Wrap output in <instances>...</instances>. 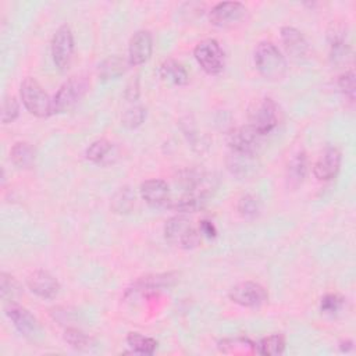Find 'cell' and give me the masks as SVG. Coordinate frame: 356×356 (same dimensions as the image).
Returning <instances> with one entry per match:
<instances>
[{
  "label": "cell",
  "instance_id": "obj_1",
  "mask_svg": "<svg viewBox=\"0 0 356 356\" xmlns=\"http://www.w3.org/2000/svg\"><path fill=\"white\" fill-rule=\"evenodd\" d=\"M254 65L260 75L270 81H280L286 74V60L270 40H263L256 46Z\"/></svg>",
  "mask_w": 356,
  "mask_h": 356
},
{
  "label": "cell",
  "instance_id": "obj_2",
  "mask_svg": "<svg viewBox=\"0 0 356 356\" xmlns=\"http://www.w3.org/2000/svg\"><path fill=\"white\" fill-rule=\"evenodd\" d=\"M19 93L22 104L31 114L39 118H46L53 113L51 99L35 78L26 76L21 82Z\"/></svg>",
  "mask_w": 356,
  "mask_h": 356
},
{
  "label": "cell",
  "instance_id": "obj_3",
  "mask_svg": "<svg viewBox=\"0 0 356 356\" xmlns=\"http://www.w3.org/2000/svg\"><path fill=\"white\" fill-rule=\"evenodd\" d=\"M164 236L168 243L179 249H193L200 242V232L184 216L171 217L165 222Z\"/></svg>",
  "mask_w": 356,
  "mask_h": 356
},
{
  "label": "cell",
  "instance_id": "obj_4",
  "mask_svg": "<svg viewBox=\"0 0 356 356\" xmlns=\"http://www.w3.org/2000/svg\"><path fill=\"white\" fill-rule=\"evenodd\" d=\"M89 89V82L85 76H72L67 79L54 97L53 102V113H67L75 107V104L85 96Z\"/></svg>",
  "mask_w": 356,
  "mask_h": 356
},
{
  "label": "cell",
  "instance_id": "obj_5",
  "mask_svg": "<svg viewBox=\"0 0 356 356\" xmlns=\"http://www.w3.org/2000/svg\"><path fill=\"white\" fill-rule=\"evenodd\" d=\"M193 56L200 68L209 75H217L224 68V51L216 39H204L199 42L193 50Z\"/></svg>",
  "mask_w": 356,
  "mask_h": 356
},
{
  "label": "cell",
  "instance_id": "obj_6",
  "mask_svg": "<svg viewBox=\"0 0 356 356\" xmlns=\"http://www.w3.org/2000/svg\"><path fill=\"white\" fill-rule=\"evenodd\" d=\"M248 8L239 1H221L209 11V21L218 28H232L245 21Z\"/></svg>",
  "mask_w": 356,
  "mask_h": 356
},
{
  "label": "cell",
  "instance_id": "obj_7",
  "mask_svg": "<svg viewBox=\"0 0 356 356\" xmlns=\"http://www.w3.org/2000/svg\"><path fill=\"white\" fill-rule=\"evenodd\" d=\"M228 296L234 303L243 307H253V309L263 306L268 299V295L264 286L253 281H245V282L236 284L229 289Z\"/></svg>",
  "mask_w": 356,
  "mask_h": 356
},
{
  "label": "cell",
  "instance_id": "obj_8",
  "mask_svg": "<svg viewBox=\"0 0 356 356\" xmlns=\"http://www.w3.org/2000/svg\"><path fill=\"white\" fill-rule=\"evenodd\" d=\"M74 54V36L67 24L57 28L51 39V57L60 70L68 68Z\"/></svg>",
  "mask_w": 356,
  "mask_h": 356
},
{
  "label": "cell",
  "instance_id": "obj_9",
  "mask_svg": "<svg viewBox=\"0 0 356 356\" xmlns=\"http://www.w3.org/2000/svg\"><path fill=\"white\" fill-rule=\"evenodd\" d=\"M278 124V107L271 97H264L257 102L250 113V125L260 134H270Z\"/></svg>",
  "mask_w": 356,
  "mask_h": 356
},
{
  "label": "cell",
  "instance_id": "obj_10",
  "mask_svg": "<svg viewBox=\"0 0 356 356\" xmlns=\"http://www.w3.org/2000/svg\"><path fill=\"white\" fill-rule=\"evenodd\" d=\"M6 314L17 328V331L25 338L33 341L40 335V325L35 316L24 306L14 302H8L6 307Z\"/></svg>",
  "mask_w": 356,
  "mask_h": 356
},
{
  "label": "cell",
  "instance_id": "obj_11",
  "mask_svg": "<svg viewBox=\"0 0 356 356\" xmlns=\"http://www.w3.org/2000/svg\"><path fill=\"white\" fill-rule=\"evenodd\" d=\"M261 138L263 135H260L250 124H248L235 128L228 134V145L231 150L256 154L261 145Z\"/></svg>",
  "mask_w": 356,
  "mask_h": 356
},
{
  "label": "cell",
  "instance_id": "obj_12",
  "mask_svg": "<svg viewBox=\"0 0 356 356\" xmlns=\"http://www.w3.org/2000/svg\"><path fill=\"white\" fill-rule=\"evenodd\" d=\"M346 38V25L343 22H331L327 31V40L330 44V57L335 64L343 63L349 56V44Z\"/></svg>",
  "mask_w": 356,
  "mask_h": 356
},
{
  "label": "cell",
  "instance_id": "obj_13",
  "mask_svg": "<svg viewBox=\"0 0 356 356\" xmlns=\"http://www.w3.org/2000/svg\"><path fill=\"white\" fill-rule=\"evenodd\" d=\"M153 50V39L149 31H138L132 35L128 46V64L135 67L146 63Z\"/></svg>",
  "mask_w": 356,
  "mask_h": 356
},
{
  "label": "cell",
  "instance_id": "obj_14",
  "mask_svg": "<svg viewBox=\"0 0 356 356\" xmlns=\"http://www.w3.org/2000/svg\"><path fill=\"white\" fill-rule=\"evenodd\" d=\"M28 288L42 299H53L60 292V284L46 270H36L26 278Z\"/></svg>",
  "mask_w": 356,
  "mask_h": 356
},
{
  "label": "cell",
  "instance_id": "obj_15",
  "mask_svg": "<svg viewBox=\"0 0 356 356\" xmlns=\"http://www.w3.org/2000/svg\"><path fill=\"white\" fill-rule=\"evenodd\" d=\"M227 167L232 175L245 179L256 174L259 161L254 153L231 150L227 156Z\"/></svg>",
  "mask_w": 356,
  "mask_h": 356
},
{
  "label": "cell",
  "instance_id": "obj_16",
  "mask_svg": "<svg viewBox=\"0 0 356 356\" xmlns=\"http://www.w3.org/2000/svg\"><path fill=\"white\" fill-rule=\"evenodd\" d=\"M341 167V152L330 146L327 147L313 165V174L318 181H330L335 178Z\"/></svg>",
  "mask_w": 356,
  "mask_h": 356
},
{
  "label": "cell",
  "instance_id": "obj_17",
  "mask_svg": "<svg viewBox=\"0 0 356 356\" xmlns=\"http://www.w3.org/2000/svg\"><path fill=\"white\" fill-rule=\"evenodd\" d=\"M281 39L286 53L293 60H303L310 53V46L303 33L293 26H282L281 28Z\"/></svg>",
  "mask_w": 356,
  "mask_h": 356
},
{
  "label": "cell",
  "instance_id": "obj_18",
  "mask_svg": "<svg viewBox=\"0 0 356 356\" xmlns=\"http://www.w3.org/2000/svg\"><path fill=\"white\" fill-rule=\"evenodd\" d=\"M139 191L142 199L153 207L164 206L170 200V186L164 179L160 178L146 179L140 184Z\"/></svg>",
  "mask_w": 356,
  "mask_h": 356
},
{
  "label": "cell",
  "instance_id": "obj_19",
  "mask_svg": "<svg viewBox=\"0 0 356 356\" xmlns=\"http://www.w3.org/2000/svg\"><path fill=\"white\" fill-rule=\"evenodd\" d=\"M307 174V156L303 150L295 153L286 165V186L289 189L299 188Z\"/></svg>",
  "mask_w": 356,
  "mask_h": 356
},
{
  "label": "cell",
  "instance_id": "obj_20",
  "mask_svg": "<svg viewBox=\"0 0 356 356\" xmlns=\"http://www.w3.org/2000/svg\"><path fill=\"white\" fill-rule=\"evenodd\" d=\"M159 74L164 82L175 86L186 85L189 79L185 67L174 58L164 60L159 68Z\"/></svg>",
  "mask_w": 356,
  "mask_h": 356
},
{
  "label": "cell",
  "instance_id": "obj_21",
  "mask_svg": "<svg viewBox=\"0 0 356 356\" xmlns=\"http://www.w3.org/2000/svg\"><path fill=\"white\" fill-rule=\"evenodd\" d=\"M220 352L225 355H254L257 353V345L245 337L224 338L218 342Z\"/></svg>",
  "mask_w": 356,
  "mask_h": 356
},
{
  "label": "cell",
  "instance_id": "obj_22",
  "mask_svg": "<svg viewBox=\"0 0 356 356\" xmlns=\"http://www.w3.org/2000/svg\"><path fill=\"white\" fill-rule=\"evenodd\" d=\"M177 281V274L167 273V274H157V275H149L143 277L139 281L134 284V289H129V292H153L159 291L160 288H165L172 285Z\"/></svg>",
  "mask_w": 356,
  "mask_h": 356
},
{
  "label": "cell",
  "instance_id": "obj_23",
  "mask_svg": "<svg viewBox=\"0 0 356 356\" xmlns=\"http://www.w3.org/2000/svg\"><path fill=\"white\" fill-rule=\"evenodd\" d=\"M10 156H11V161L15 167L29 168L35 161L36 150L29 142L21 140V142L14 143V146L11 147Z\"/></svg>",
  "mask_w": 356,
  "mask_h": 356
},
{
  "label": "cell",
  "instance_id": "obj_24",
  "mask_svg": "<svg viewBox=\"0 0 356 356\" xmlns=\"http://www.w3.org/2000/svg\"><path fill=\"white\" fill-rule=\"evenodd\" d=\"M127 65H129L128 61L122 60L118 56H111L99 65V76L103 79L117 78L125 72Z\"/></svg>",
  "mask_w": 356,
  "mask_h": 356
},
{
  "label": "cell",
  "instance_id": "obj_25",
  "mask_svg": "<svg viewBox=\"0 0 356 356\" xmlns=\"http://www.w3.org/2000/svg\"><path fill=\"white\" fill-rule=\"evenodd\" d=\"M127 343L134 352L140 355H153V352L157 348L156 339L150 337H145L139 332H129L127 337Z\"/></svg>",
  "mask_w": 356,
  "mask_h": 356
},
{
  "label": "cell",
  "instance_id": "obj_26",
  "mask_svg": "<svg viewBox=\"0 0 356 356\" xmlns=\"http://www.w3.org/2000/svg\"><path fill=\"white\" fill-rule=\"evenodd\" d=\"M285 349V338L281 334H273L263 338L257 343V353L267 356H277L284 353Z\"/></svg>",
  "mask_w": 356,
  "mask_h": 356
},
{
  "label": "cell",
  "instance_id": "obj_27",
  "mask_svg": "<svg viewBox=\"0 0 356 356\" xmlns=\"http://www.w3.org/2000/svg\"><path fill=\"white\" fill-rule=\"evenodd\" d=\"M111 152H113L111 142H108L107 139H97L88 146L85 156L92 163H103Z\"/></svg>",
  "mask_w": 356,
  "mask_h": 356
},
{
  "label": "cell",
  "instance_id": "obj_28",
  "mask_svg": "<svg viewBox=\"0 0 356 356\" xmlns=\"http://www.w3.org/2000/svg\"><path fill=\"white\" fill-rule=\"evenodd\" d=\"M64 341L74 349L82 350L89 348L92 339L88 334H85L82 330L75 328V327H70L64 331Z\"/></svg>",
  "mask_w": 356,
  "mask_h": 356
},
{
  "label": "cell",
  "instance_id": "obj_29",
  "mask_svg": "<svg viewBox=\"0 0 356 356\" xmlns=\"http://www.w3.org/2000/svg\"><path fill=\"white\" fill-rule=\"evenodd\" d=\"M146 118V110L142 106H132L122 114L121 124L128 129L138 128Z\"/></svg>",
  "mask_w": 356,
  "mask_h": 356
},
{
  "label": "cell",
  "instance_id": "obj_30",
  "mask_svg": "<svg viewBox=\"0 0 356 356\" xmlns=\"http://www.w3.org/2000/svg\"><path fill=\"white\" fill-rule=\"evenodd\" d=\"M236 209L239 211V214L245 218H253L259 214L260 211V202L256 196L253 195H243L241 196V199L238 200Z\"/></svg>",
  "mask_w": 356,
  "mask_h": 356
},
{
  "label": "cell",
  "instance_id": "obj_31",
  "mask_svg": "<svg viewBox=\"0 0 356 356\" xmlns=\"http://www.w3.org/2000/svg\"><path fill=\"white\" fill-rule=\"evenodd\" d=\"M0 291H1V298L8 302H14L15 298L21 293L18 282L14 280V277H11L6 273H1Z\"/></svg>",
  "mask_w": 356,
  "mask_h": 356
},
{
  "label": "cell",
  "instance_id": "obj_32",
  "mask_svg": "<svg viewBox=\"0 0 356 356\" xmlns=\"http://www.w3.org/2000/svg\"><path fill=\"white\" fill-rule=\"evenodd\" d=\"M19 114V104L14 96H6L1 104V122L10 124Z\"/></svg>",
  "mask_w": 356,
  "mask_h": 356
},
{
  "label": "cell",
  "instance_id": "obj_33",
  "mask_svg": "<svg viewBox=\"0 0 356 356\" xmlns=\"http://www.w3.org/2000/svg\"><path fill=\"white\" fill-rule=\"evenodd\" d=\"M135 203V195L128 189V188H124L121 189L115 196H114V200H113V207L115 211L118 213H127L131 210V207L134 206Z\"/></svg>",
  "mask_w": 356,
  "mask_h": 356
},
{
  "label": "cell",
  "instance_id": "obj_34",
  "mask_svg": "<svg viewBox=\"0 0 356 356\" xmlns=\"http://www.w3.org/2000/svg\"><path fill=\"white\" fill-rule=\"evenodd\" d=\"M343 298L337 295V293H327L321 298L320 302V309L323 313L325 314H335L337 312L341 310V307L343 306Z\"/></svg>",
  "mask_w": 356,
  "mask_h": 356
},
{
  "label": "cell",
  "instance_id": "obj_35",
  "mask_svg": "<svg viewBox=\"0 0 356 356\" xmlns=\"http://www.w3.org/2000/svg\"><path fill=\"white\" fill-rule=\"evenodd\" d=\"M338 88L341 92L349 97V100L355 99V90H356V82H355V72L353 70L345 71L339 78H338Z\"/></svg>",
  "mask_w": 356,
  "mask_h": 356
},
{
  "label": "cell",
  "instance_id": "obj_36",
  "mask_svg": "<svg viewBox=\"0 0 356 356\" xmlns=\"http://www.w3.org/2000/svg\"><path fill=\"white\" fill-rule=\"evenodd\" d=\"M199 232H200L202 235L210 238V239L217 235V229H216L214 224H213L211 221H209V220L200 221V224H199Z\"/></svg>",
  "mask_w": 356,
  "mask_h": 356
},
{
  "label": "cell",
  "instance_id": "obj_37",
  "mask_svg": "<svg viewBox=\"0 0 356 356\" xmlns=\"http://www.w3.org/2000/svg\"><path fill=\"white\" fill-rule=\"evenodd\" d=\"M125 97L129 102H135L139 97V86H138V81L131 82L125 90Z\"/></svg>",
  "mask_w": 356,
  "mask_h": 356
},
{
  "label": "cell",
  "instance_id": "obj_38",
  "mask_svg": "<svg viewBox=\"0 0 356 356\" xmlns=\"http://www.w3.org/2000/svg\"><path fill=\"white\" fill-rule=\"evenodd\" d=\"M339 348L342 352H349L353 348V343H352V341H342L339 343Z\"/></svg>",
  "mask_w": 356,
  "mask_h": 356
}]
</instances>
